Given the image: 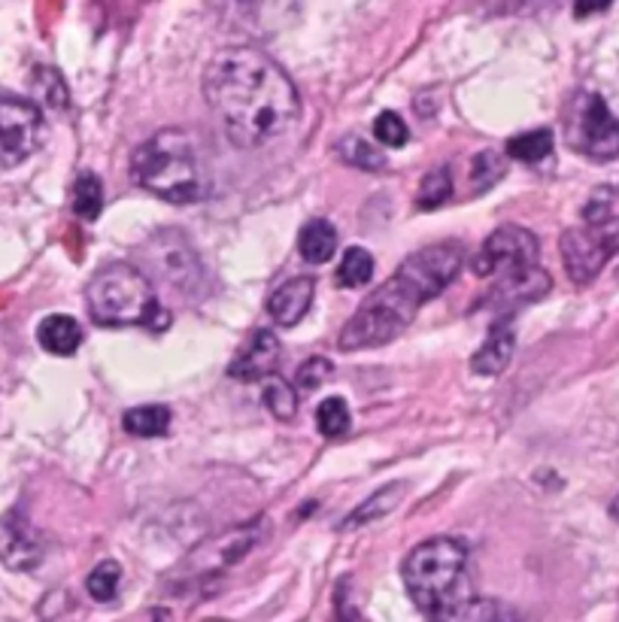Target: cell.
<instances>
[{"label":"cell","instance_id":"6da1fadb","mask_svg":"<svg viewBox=\"0 0 619 622\" xmlns=\"http://www.w3.org/2000/svg\"><path fill=\"white\" fill-rule=\"evenodd\" d=\"M203 97L228 141L255 149L283 137L301 118V97L288 73L255 46H225L203 71Z\"/></svg>","mask_w":619,"mask_h":622},{"label":"cell","instance_id":"7a4b0ae2","mask_svg":"<svg viewBox=\"0 0 619 622\" xmlns=\"http://www.w3.org/2000/svg\"><path fill=\"white\" fill-rule=\"evenodd\" d=\"M462 265L464 252L455 240L417 249L398 265V270L377 292L365 298L356 317L340 331L337 346L344 353H358V350H377L401 338L419 310L459 277Z\"/></svg>","mask_w":619,"mask_h":622},{"label":"cell","instance_id":"3957f363","mask_svg":"<svg viewBox=\"0 0 619 622\" xmlns=\"http://www.w3.org/2000/svg\"><path fill=\"white\" fill-rule=\"evenodd\" d=\"M401 577L407 595L431 622H516L511 608L474 592L462 540H422L405 559Z\"/></svg>","mask_w":619,"mask_h":622},{"label":"cell","instance_id":"277c9868","mask_svg":"<svg viewBox=\"0 0 619 622\" xmlns=\"http://www.w3.org/2000/svg\"><path fill=\"white\" fill-rule=\"evenodd\" d=\"M132 179L167 204H198L210 191V177L198 146L186 131H155L132 153Z\"/></svg>","mask_w":619,"mask_h":622},{"label":"cell","instance_id":"5b68a950","mask_svg":"<svg viewBox=\"0 0 619 622\" xmlns=\"http://www.w3.org/2000/svg\"><path fill=\"white\" fill-rule=\"evenodd\" d=\"M85 301H88V313L97 325L107 329H132V325H144V329H161L167 325V317L149 277L144 270L116 261L101 268L88 280L85 289Z\"/></svg>","mask_w":619,"mask_h":622},{"label":"cell","instance_id":"8992f818","mask_svg":"<svg viewBox=\"0 0 619 622\" xmlns=\"http://www.w3.org/2000/svg\"><path fill=\"white\" fill-rule=\"evenodd\" d=\"M562 261L574 286H589L619 252V216H608L605 222H586L568 228L559 240Z\"/></svg>","mask_w":619,"mask_h":622},{"label":"cell","instance_id":"52a82bcc","mask_svg":"<svg viewBox=\"0 0 619 622\" xmlns=\"http://www.w3.org/2000/svg\"><path fill=\"white\" fill-rule=\"evenodd\" d=\"M262 529V519H252L246 526H234V529H225L213 535V538L201 540L189 552V559L179 564V571H186V583L210 580V577H219L222 571H228L231 564H238L259 543Z\"/></svg>","mask_w":619,"mask_h":622},{"label":"cell","instance_id":"ba28073f","mask_svg":"<svg viewBox=\"0 0 619 622\" xmlns=\"http://www.w3.org/2000/svg\"><path fill=\"white\" fill-rule=\"evenodd\" d=\"M541 261V243L523 225H504L483 240V247L471 261V270L483 280L507 277L516 270L535 268Z\"/></svg>","mask_w":619,"mask_h":622},{"label":"cell","instance_id":"9c48e42d","mask_svg":"<svg viewBox=\"0 0 619 622\" xmlns=\"http://www.w3.org/2000/svg\"><path fill=\"white\" fill-rule=\"evenodd\" d=\"M568 141L580 155L592 162H613L619 158V118L610 113L601 94H584L571 125Z\"/></svg>","mask_w":619,"mask_h":622},{"label":"cell","instance_id":"30bf717a","mask_svg":"<svg viewBox=\"0 0 619 622\" xmlns=\"http://www.w3.org/2000/svg\"><path fill=\"white\" fill-rule=\"evenodd\" d=\"M43 113L34 101L0 94V167L22 165L43 143Z\"/></svg>","mask_w":619,"mask_h":622},{"label":"cell","instance_id":"8fae6325","mask_svg":"<svg viewBox=\"0 0 619 622\" xmlns=\"http://www.w3.org/2000/svg\"><path fill=\"white\" fill-rule=\"evenodd\" d=\"M553 289L549 273L541 265L535 268L516 270L507 277H499V282L489 289V294L483 298V307H492L495 313H501L499 319H511L513 310H520L525 304H535L541 298H547Z\"/></svg>","mask_w":619,"mask_h":622},{"label":"cell","instance_id":"7c38bea8","mask_svg":"<svg viewBox=\"0 0 619 622\" xmlns=\"http://www.w3.org/2000/svg\"><path fill=\"white\" fill-rule=\"evenodd\" d=\"M43 538L24 517V510L12 507L0 522V562L10 571H34L43 562Z\"/></svg>","mask_w":619,"mask_h":622},{"label":"cell","instance_id":"4fadbf2b","mask_svg":"<svg viewBox=\"0 0 619 622\" xmlns=\"http://www.w3.org/2000/svg\"><path fill=\"white\" fill-rule=\"evenodd\" d=\"M283 355V343L276 338V331L259 329L252 331V338L243 343V350L234 355V362L228 367V376H234L240 383H259L271 380Z\"/></svg>","mask_w":619,"mask_h":622},{"label":"cell","instance_id":"5bb4252c","mask_svg":"<svg viewBox=\"0 0 619 622\" xmlns=\"http://www.w3.org/2000/svg\"><path fill=\"white\" fill-rule=\"evenodd\" d=\"M316 298V280L313 277H292L283 286H276L271 298H267V317L274 319L276 325L292 329L301 319L307 317L310 307Z\"/></svg>","mask_w":619,"mask_h":622},{"label":"cell","instance_id":"9a60e30c","mask_svg":"<svg viewBox=\"0 0 619 622\" xmlns=\"http://www.w3.org/2000/svg\"><path fill=\"white\" fill-rule=\"evenodd\" d=\"M513 353H516L513 319H495V325L489 329V338L471 359V371L480 376H499L513 362Z\"/></svg>","mask_w":619,"mask_h":622},{"label":"cell","instance_id":"2e32d148","mask_svg":"<svg viewBox=\"0 0 619 622\" xmlns=\"http://www.w3.org/2000/svg\"><path fill=\"white\" fill-rule=\"evenodd\" d=\"M36 341L52 355H73L83 343V325L73 317H46L36 329Z\"/></svg>","mask_w":619,"mask_h":622},{"label":"cell","instance_id":"e0dca14e","mask_svg":"<svg viewBox=\"0 0 619 622\" xmlns=\"http://www.w3.org/2000/svg\"><path fill=\"white\" fill-rule=\"evenodd\" d=\"M337 228L328 219H310L298 235V252L307 265H328L337 252Z\"/></svg>","mask_w":619,"mask_h":622},{"label":"cell","instance_id":"ac0fdd59","mask_svg":"<svg viewBox=\"0 0 619 622\" xmlns=\"http://www.w3.org/2000/svg\"><path fill=\"white\" fill-rule=\"evenodd\" d=\"M405 493H407L405 483H389L386 489L370 495L368 501L358 507V510H353V514L344 519V526H340V529L349 531V529H356V526L361 529V526H368V522H377V519L386 517V514H392L395 507L401 505Z\"/></svg>","mask_w":619,"mask_h":622},{"label":"cell","instance_id":"d6986e66","mask_svg":"<svg viewBox=\"0 0 619 622\" xmlns=\"http://www.w3.org/2000/svg\"><path fill=\"white\" fill-rule=\"evenodd\" d=\"M122 428L134 437H161L170 428V411L165 404H144V407H132L122 416Z\"/></svg>","mask_w":619,"mask_h":622},{"label":"cell","instance_id":"ffe728a7","mask_svg":"<svg viewBox=\"0 0 619 622\" xmlns=\"http://www.w3.org/2000/svg\"><path fill=\"white\" fill-rule=\"evenodd\" d=\"M507 155L523 162V165H541L553 155V131L537 128V131H525V134H516L507 141Z\"/></svg>","mask_w":619,"mask_h":622},{"label":"cell","instance_id":"44dd1931","mask_svg":"<svg viewBox=\"0 0 619 622\" xmlns=\"http://www.w3.org/2000/svg\"><path fill=\"white\" fill-rule=\"evenodd\" d=\"M104 210V186H101V177L85 170L76 177L73 183V212L85 219V222H95L97 216Z\"/></svg>","mask_w":619,"mask_h":622},{"label":"cell","instance_id":"7402d4cb","mask_svg":"<svg viewBox=\"0 0 619 622\" xmlns=\"http://www.w3.org/2000/svg\"><path fill=\"white\" fill-rule=\"evenodd\" d=\"M374 280V256L365 247H349L337 265V286L340 289H361Z\"/></svg>","mask_w":619,"mask_h":622},{"label":"cell","instance_id":"603a6c76","mask_svg":"<svg viewBox=\"0 0 619 622\" xmlns=\"http://www.w3.org/2000/svg\"><path fill=\"white\" fill-rule=\"evenodd\" d=\"M450 198H453V177H450V167H434L431 174L422 177L417 191L419 210H438V207H443Z\"/></svg>","mask_w":619,"mask_h":622},{"label":"cell","instance_id":"cb8c5ba5","mask_svg":"<svg viewBox=\"0 0 619 622\" xmlns=\"http://www.w3.org/2000/svg\"><path fill=\"white\" fill-rule=\"evenodd\" d=\"M337 153H340V158H344L346 165L361 167V170H370V174H377V170L386 167V155H382V149H377V146L365 141V137H356V134L344 137L340 146H337Z\"/></svg>","mask_w":619,"mask_h":622},{"label":"cell","instance_id":"d4e9b609","mask_svg":"<svg viewBox=\"0 0 619 622\" xmlns=\"http://www.w3.org/2000/svg\"><path fill=\"white\" fill-rule=\"evenodd\" d=\"M262 401L276 419L288 423V419H295V411H298V388L286 380H280V376H271L267 386L262 388Z\"/></svg>","mask_w":619,"mask_h":622},{"label":"cell","instance_id":"484cf974","mask_svg":"<svg viewBox=\"0 0 619 622\" xmlns=\"http://www.w3.org/2000/svg\"><path fill=\"white\" fill-rule=\"evenodd\" d=\"M316 428L322 437H344L353 428L349 404L344 398H325L316 407Z\"/></svg>","mask_w":619,"mask_h":622},{"label":"cell","instance_id":"4316f807","mask_svg":"<svg viewBox=\"0 0 619 622\" xmlns=\"http://www.w3.org/2000/svg\"><path fill=\"white\" fill-rule=\"evenodd\" d=\"M119 587H122V564L113 562V559L97 564L95 571L88 574V580H85L88 595L95 601H101V604H107V601L116 599V595H119Z\"/></svg>","mask_w":619,"mask_h":622},{"label":"cell","instance_id":"83f0119b","mask_svg":"<svg viewBox=\"0 0 619 622\" xmlns=\"http://www.w3.org/2000/svg\"><path fill=\"white\" fill-rule=\"evenodd\" d=\"M504 170L507 167L501 162V155L486 149V153L474 155V162H471V183H474L476 191H486V188H492L504 177Z\"/></svg>","mask_w":619,"mask_h":622},{"label":"cell","instance_id":"f1b7e54d","mask_svg":"<svg viewBox=\"0 0 619 622\" xmlns=\"http://www.w3.org/2000/svg\"><path fill=\"white\" fill-rule=\"evenodd\" d=\"M374 137H377V143H382V146H389V149H401L407 141H410V131H407V122L398 113H392V110H386V113H380L377 116V122H374Z\"/></svg>","mask_w":619,"mask_h":622},{"label":"cell","instance_id":"f546056e","mask_svg":"<svg viewBox=\"0 0 619 622\" xmlns=\"http://www.w3.org/2000/svg\"><path fill=\"white\" fill-rule=\"evenodd\" d=\"M332 376H334V364L328 362L325 355H313V359H307V362L298 367L295 386H298L301 392H316V388L325 386Z\"/></svg>","mask_w":619,"mask_h":622},{"label":"cell","instance_id":"4dcf8cb0","mask_svg":"<svg viewBox=\"0 0 619 622\" xmlns=\"http://www.w3.org/2000/svg\"><path fill=\"white\" fill-rule=\"evenodd\" d=\"M161 261H165V265H161V273H165L167 280H174L182 292H189V280H186V277H189V268L198 270V259L191 256V249L186 247V243H179V247L174 249V252H167Z\"/></svg>","mask_w":619,"mask_h":622},{"label":"cell","instance_id":"1f68e13d","mask_svg":"<svg viewBox=\"0 0 619 622\" xmlns=\"http://www.w3.org/2000/svg\"><path fill=\"white\" fill-rule=\"evenodd\" d=\"M34 85L43 92V101L49 106H67V85L61 83V76L52 68H36V76H34Z\"/></svg>","mask_w":619,"mask_h":622},{"label":"cell","instance_id":"d6a6232c","mask_svg":"<svg viewBox=\"0 0 619 622\" xmlns=\"http://www.w3.org/2000/svg\"><path fill=\"white\" fill-rule=\"evenodd\" d=\"M613 7V0H574V15L577 19H589L598 12H608Z\"/></svg>","mask_w":619,"mask_h":622},{"label":"cell","instance_id":"836d02e7","mask_svg":"<svg viewBox=\"0 0 619 622\" xmlns=\"http://www.w3.org/2000/svg\"><path fill=\"white\" fill-rule=\"evenodd\" d=\"M153 622H170V613L158 608V611H153Z\"/></svg>","mask_w":619,"mask_h":622},{"label":"cell","instance_id":"e575fe53","mask_svg":"<svg viewBox=\"0 0 619 622\" xmlns=\"http://www.w3.org/2000/svg\"><path fill=\"white\" fill-rule=\"evenodd\" d=\"M610 517H613L619 522V495H617V498H613V501H610Z\"/></svg>","mask_w":619,"mask_h":622}]
</instances>
